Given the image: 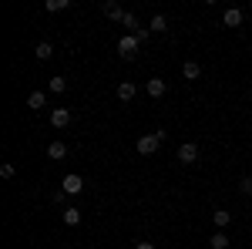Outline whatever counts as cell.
Returning <instances> with one entry per match:
<instances>
[{"mask_svg":"<svg viewBox=\"0 0 252 249\" xmlns=\"http://www.w3.org/2000/svg\"><path fill=\"white\" fill-rule=\"evenodd\" d=\"M71 121H74V111H71V108H54V111H51V125H54V128H67Z\"/></svg>","mask_w":252,"mask_h":249,"instance_id":"obj_6","label":"cell"},{"mask_svg":"<svg viewBox=\"0 0 252 249\" xmlns=\"http://www.w3.org/2000/svg\"><path fill=\"white\" fill-rule=\"evenodd\" d=\"M61 189L67 192V195H81V192H84V178H81L78 172L64 175V182H61Z\"/></svg>","mask_w":252,"mask_h":249,"instance_id":"obj_5","label":"cell"},{"mask_svg":"<svg viewBox=\"0 0 252 249\" xmlns=\"http://www.w3.org/2000/svg\"><path fill=\"white\" fill-rule=\"evenodd\" d=\"M135 37H138V40H141V44H145V40L152 37V31H148V27H141V31H135Z\"/></svg>","mask_w":252,"mask_h":249,"instance_id":"obj_24","label":"cell"},{"mask_svg":"<svg viewBox=\"0 0 252 249\" xmlns=\"http://www.w3.org/2000/svg\"><path fill=\"white\" fill-rule=\"evenodd\" d=\"M239 192H242V195H252V175H242V178H239Z\"/></svg>","mask_w":252,"mask_h":249,"instance_id":"obj_21","label":"cell"},{"mask_svg":"<svg viewBox=\"0 0 252 249\" xmlns=\"http://www.w3.org/2000/svg\"><path fill=\"white\" fill-rule=\"evenodd\" d=\"M148 31H155V34L168 31V17H165V14H155V17H152V24H148Z\"/></svg>","mask_w":252,"mask_h":249,"instance_id":"obj_18","label":"cell"},{"mask_svg":"<svg viewBox=\"0 0 252 249\" xmlns=\"http://www.w3.org/2000/svg\"><path fill=\"white\" fill-rule=\"evenodd\" d=\"M47 91H51V95H64V91H67V77H51V81H47Z\"/></svg>","mask_w":252,"mask_h":249,"instance_id":"obj_17","label":"cell"},{"mask_svg":"<svg viewBox=\"0 0 252 249\" xmlns=\"http://www.w3.org/2000/svg\"><path fill=\"white\" fill-rule=\"evenodd\" d=\"M209 246H212V249H229V246H232V239L225 236V229H219V232L209 236Z\"/></svg>","mask_w":252,"mask_h":249,"instance_id":"obj_12","label":"cell"},{"mask_svg":"<svg viewBox=\"0 0 252 249\" xmlns=\"http://www.w3.org/2000/svg\"><path fill=\"white\" fill-rule=\"evenodd\" d=\"M135 95H138L135 81H121V84H118V98H121V101H135Z\"/></svg>","mask_w":252,"mask_h":249,"instance_id":"obj_9","label":"cell"},{"mask_svg":"<svg viewBox=\"0 0 252 249\" xmlns=\"http://www.w3.org/2000/svg\"><path fill=\"white\" fill-rule=\"evenodd\" d=\"M182 77L185 81H198L202 77V64L198 61H182Z\"/></svg>","mask_w":252,"mask_h":249,"instance_id":"obj_7","label":"cell"},{"mask_svg":"<svg viewBox=\"0 0 252 249\" xmlns=\"http://www.w3.org/2000/svg\"><path fill=\"white\" fill-rule=\"evenodd\" d=\"M138 47H141V40L135 37V34H125V37L118 40V54H121V58L125 61H131L138 54Z\"/></svg>","mask_w":252,"mask_h":249,"instance_id":"obj_2","label":"cell"},{"mask_svg":"<svg viewBox=\"0 0 252 249\" xmlns=\"http://www.w3.org/2000/svg\"><path fill=\"white\" fill-rule=\"evenodd\" d=\"M165 142V132H152V135H141L138 138V155H155Z\"/></svg>","mask_w":252,"mask_h":249,"instance_id":"obj_1","label":"cell"},{"mask_svg":"<svg viewBox=\"0 0 252 249\" xmlns=\"http://www.w3.org/2000/svg\"><path fill=\"white\" fill-rule=\"evenodd\" d=\"M145 95L148 98H165L168 95V81H161V77H148V81H145Z\"/></svg>","mask_w":252,"mask_h":249,"instance_id":"obj_4","label":"cell"},{"mask_svg":"<svg viewBox=\"0 0 252 249\" xmlns=\"http://www.w3.org/2000/svg\"><path fill=\"white\" fill-rule=\"evenodd\" d=\"M175 155H178L182 165H195V162H198V145H195V142H182Z\"/></svg>","mask_w":252,"mask_h":249,"instance_id":"obj_3","label":"cell"},{"mask_svg":"<svg viewBox=\"0 0 252 249\" xmlns=\"http://www.w3.org/2000/svg\"><path fill=\"white\" fill-rule=\"evenodd\" d=\"M61 219H64V226H81V209H74V206H67V209L61 212Z\"/></svg>","mask_w":252,"mask_h":249,"instance_id":"obj_13","label":"cell"},{"mask_svg":"<svg viewBox=\"0 0 252 249\" xmlns=\"http://www.w3.org/2000/svg\"><path fill=\"white\" fill-rule=\"evenodd\" d=\"M14 172H17L14 162H3V165H0V175H3V178H14Z\"/></svg>","mask_w":252,"mask_h":249,"instance_id":"obj_22","label":"cell"},{"mask_svg":"<svg viewBox=\"0 0 252 249\" xmlns=\"http://www.w3.org/2000/svg\"><path fill=\"white\" fill-rule=\"evenodd\" d=\"M51 202H54V206H64V202H67V192H64V189H58V192H54V199H51Z\"/></svg>","mask_w":252,"mask_h":249,"instance_id":"obj_23","label":"cell"},{"mask_svg":"<svg viewBox=\"0 0 252 249\" xmlns=\"http://www.w3.org/2000/svg\"><path fill=\"white\" fill-rule=\"evenodd\" d=\"M47 158H51V162L67 158V145H64V142H51V145H47Z\"/></svg>","mask_w":252,"mask_h":249,"instance_id":"obj_11","label":"cell"},{"mask_svg":"<svg viewBox=\"0 0 252 249\" xmlns=\"http://www.w3.org/2000/svg\"><path fill=\"white\" fill-rule=\"evenodd\" d=\"M34 58H37V61H51V58H54V47H51L47 40H40L37 47H34Z\"/></svg>","mask_w":252,"mask_h":249,"instance_id":"obj_16","label":"cell"},{"mask_svg":"<svg viewBox=\"0 0 252 249\" xmlns=\"http://www.w3.org/2000/svg\"><path fill=\"white\" fill-rule=\"evenodd\" d=\"M125 14H128V10H125L121 3H115V0L104 3V17H108V20H125Z\"/></svg>","mask_w":252,"mask_h":249,"instance_id":"obj_10","label":"cell"},{"mask_svg":"<svg viewBox=\"0 0 252 249\" xmlns=\"http://www.w3.org/2000/svg\"><path fill=\"white\" fill-rule=\"evenodd\" d=\"M44 7H47V14H58V10H67L71 7V0H47Z\"/></svg>","mask_w":252,"mask_h":249,"instance_id":"obj_19","label":"cell"},{"mask_svg":"<svg viewBox=\"0 0 252 249\" xmlns=\"http://www.w3.org/2000/svg\"><path fill=\"white\" fill-rule=\"evenodd\" d=\"M212 222L219 226V229H229V222H232V212H229V209H215V212H212Z\"/></svg>","mask_w":252,"mask_h":249,"instance_id":"obj_14","label":"cell"},{"mask_svg":"<svg viewBox=\"0 0 252 249\" xmlns=\"http://www.w3.org/2000/svg\"><path fill=\"white\" fill-rule=\"evenodd\" d=\"M135 249H155V243H135Z\"/></svg>","mask_w":252,"mask_h":249,"instance_id":"obj_25","label":"cell"},{"mask_svg":"<svg viewBox=\"0 0 252 249\" xmlns=\"http://www.w3.org/2000/svg\"><path fill=\"white\" fill-rule=\"evenodd\" d=\"M242 20H246V14H242L239 7H229V10L222 14V24H225V27H242Z\"/></svg>","mask_w":252,"mask_h":249,"instance_id":"obj_8","label":"cell"},{"mask_svg":"<svg viewBox=\"0 0 252 249\" xmlns=\"http://www.w3.org/2000/svg\"><path fill=\"white\" fill-rule=\"evenodd\" d=\"M44 105H47V95H44V91H31V95H27V108H34V111H40Z\"/></svg>","mask_w":252,"mask_h":249,"instance_id":"obj_15","label":"cell"},{"mask_svg":"<svg viewBox=\"0 0 252 249\" xmlns=\"http://www.w3.org/2000/svg\"><path fill=\"white\" fill-rule=\"evenodd\" d=\"M121 24L128 27V34H135V31H141V24H138V17H135V14H131V10L125 14V20H121Z\"/></svg>","mask_w":252,"mask_h":249,"instance_id":"obj_20","label":"cell"}]
</instances>
